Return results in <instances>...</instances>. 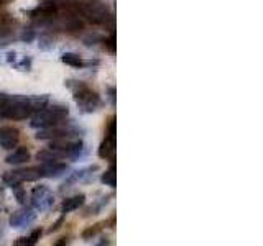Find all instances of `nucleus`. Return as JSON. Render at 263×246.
<instances>
[{
    "label": "nucleus",
    "instance_id": "obj_1",
    "mask_svg": "<svg viewBox=\"0 0 263 246\" xmlns=\"http://www.w3.org/2000/svg\"><path fill=\"white\" fill-rule=\"evenodd\" d=\"M48 105V97H22L4 95L2 107H0V118L8 120H23L28 118L31 113H36Z\"/></svg>",
    "mask_w": 263,
    "mask_h": 246
},
{
    "label": "nucleus",
    "instance_id": "obj_2",
    "mask_svg": "<svg viewBox=\"0 0 263 246\" xmlns=\"http://www.w3.org/2000/svg\"><path fill=\"white\" fill-rule=\"evenodd\" d=\"M68 107L64 105H53V107H45L40 112H36V115L33 117L31 127L33 128H51V127H58L60 123L68 117Z\"/></svg>",
    "mask_w": 263,
    "mask_h": 246
},
{
    "label": "nucleus",
    "instance_id": "obj_3",
    "mask_svg": "<svg viewBox=\"0 0 263 246\" xmlns=\"http://www.w3.org/2000/svg\"><path fill=\"white\" fill-rule=\"evenodd\" d=\"M71 89H72V94H74V100L79 105V109L86 113H90L99 109V105H101V98L96 92H92L86 84H82V82H76V84H68Z\"/></svg>",
    "mask_w": 263,
    "mask_h": 246
},
{
    "label": "nucleus",
    "instance_id": "obj_4",
    "mask_svg": "<svg viewBox=\"0 0 263 246\" xmlns=\"http://www.w3.org/2000/svg\"><path fill=\"white\" fill-rule=\"evenodd\" d=\"M54 203V195L46 186H40L31 192V205L36 212H48Z\"/></svg>",
    "mask_w": 263,
    "mask_h": 246
},
{
    "label": "nucleus",
    "instance_id": "obj_5",
    "mask_svg": "<svg viewBox=\"0 0 263 246\" xmlns=\"http://www.w3.org/2000/svg\"><path fill=\"white\" fill-rule=\"evenodd\" d=\"M41 177V172H40V166L38 168H28V169H18V171H13V172H7L4 176V180L10 186V187H18L22 182L25 180H36Z\"/></svg>",
    "mask_w": 263,
    "mask_h": 246
},
{
    "label": "nucleus",
    "instance_id": "obj_6",
    "mask_svg": "<svg viewBox=\"0 0 263 246\" xmlns=\"http://www.w3.org/2000/svg\"><path fill=\"white\" fill-rule=\"evenodd\" d=\"M82 15L92 25H102L109 20V10L102 4H87L82 8Z\"/></svg>",
    "mask_w": 263,
    "mask_h": 246
},
{
    "label": "nucleus",
    "instance_id": "obj_7",
    "mask_svg": "<svg viewBox=\"0 0 263 246\" xmlns=\"http://www.w3.org/2000/svg\"><path fill=\"white\" fill-rule=\"evenodd\" d=\"M36 218V213L35 209H30V207H23L20 210H16L13 215L10 217V227L13 228H23V227H28L30 223H33Z\"/></svg>",
    "mask_w": 263,
    "mask_h": 246
},
{
    "label": "nucleus",
    "instance_id": "obj_8",
    "mask_svg": "<svg viewBox=\"0 0 263 246\" xmlns=\"http://www.w3.org/2000/svg\"><path fill=\"white\" fill-rule=\"evenodd\" d=\"M20 133L13 127H2L0 128V148L2 150H13L18 145Z\"/></svg>",
    "mask_w": 263,
    "mask_h": 246
},
{
    "label": "nucleus",
    "instance_id": "obj_9",
    "mask_svg": "<svg viewBox=\"0 0 263 246\" xmlns=\"http://www.w3.org/2000/svg\"><path fill=\"white\" fill-rule=\"evenodd\" d=\"M68 166L64 162H58L56 159L53 161H45L40 166V172L41 177H60L61 174H64Z\"/></svg>",
    "mask_w": 263,
    "mask_h": 246
},
{
    "label": "nucleus",
    "instance_id": "obj_10",
    "mask_svg": "<svg viewBox=\"0 0 263 246\" xmlns=\"http://www.w3.org/2000/svg\"><path fill=\"white\" fill-rule=\"evenodd\" d=\"M114 153H115V136L107 135L105 139L101 143V148H99V156L102 159H109L112 158Z\"/></svg>",
    "mask_w": 263,
    "mask_h": 246
},
{
    "label": "nucleus",
    "instance_id": "obj_11",
    "mask_svg": "<svg viewBox=\"0 0 263 246\" xmlns=\"http://www.w3.org/2000/svg\"><path fill=\"white\" fill-rule=\"evenodd\" d=\"M8 164H23L30 161V151L27 148H16L13 153H10L5 159Z\"/></svg>",
    "mask_w": 263,
    "mask_h": 246
},
{
    "label": "nucleus",
    "instance_id": "obj_12",
    "mask_svg": "<svg viewBox=\"0 0 263 246\" xmlns=\"http://www.w3.org/2000/svg\"><path fill=\"white\" fill-rule=\"evenodd\" d=\"M56 15V8L53 5H41L31 12V16L36 20H49Z\"/></svg>",
    "mask_w": 263,
    "mask_h": 246
},
{
    "label": "nucleus",
    "instance_id": "obj_13",
    "mask_svg": "<svg viewBox=\"0 0 263 246\" xmlns=\"http://www.w3.org/2000/svg\"><path fill=\"white\" fill-rule=\"evenodd\" d=\"M84 200H86V197L82 195V194L74 195V197H71V199H66V200L63 202V205H61V212H63V213H69V212H72V210H76V209L81 207L82 203H84Z\"/></svg>",
    "mask_w": 263,
    "mask_h": 246
},
{
    "label": "nucleus",
    "instance_id": "obj_14",
    "mask_svg": "<svg viewBox=\"0 0 263 246\" xmlns=\"http://www.w3.org/2000/svg\"><path fill=\"white\" fill-rule=\"evenodd\" d=\"M8 57V61H10L12 66H15L16 69H20V71H30V59L27 56H20V54H15V53H10V54H7Z\"/></svg>",
    "mask_w": 263,
    "mask_h": 246
},
{
    "label": "nucleus",
    "instance_id": "obj_15",
    "mask_svg": "<svg viewBox=\"0 0 263 246\" xmlns=\"http://www.w3.org/2000/svg\"><path fill=\"white\" fill-rule=\"evenodd\" d=\"M61 61L64 64H68V66H72V68H82V66H84V61H82L81 57L78 54H74V53H64L61 56Z\"/></svg>",
    "mask_w": 263,
    "mask_h": 246
},
{
    "label": "nucleus",
    "instance_id": "obj_16",
    "mask_svg": "<svg viewBox=\"0 0 263 246\" xmlns=\"http://www.w3.org/2000/svg\"><path fill=\"white\" fill-rule=\"evenodd\" d=\"M101 180H102V184H105V186L115 187V184H117V176H115V168L112 166L109 171H105L104 174H102V177H101Z\"/></svg>",
    "mask_w": 263,
    "mask_h": 246
},
{
    "label": "nucleus",
    "instance_id": "obj_17",
    "mask_svg": "<svg viewBox=\"0 0 263 246\" xmlns=\"http://www.w3.org/2000/svg\"><path fill=\"white\" fill-rule=\"evenodd\" d=\"M41 236V230H35L28 238H20L18 241H16V244H35Z\"/></svg>",
    "mask_w": 263,
    "mask_h": 246
},
{
    "label": "nucleus",
    "instance_id": "obj_18",
    "mask_svg": "<svg viewBox=\"0 0 263 246\" xmlns=\"http://www.w3.org/2000/svg\"><path fill=\"white\" fill-rule=\"evenodd\" d=\"M97 230H99L97 227H96V228H89V230H87V232H84V238H89V236H94V235L97 233Z\"/></svg>",
    "mask_w": 263,
    "mask_h": 246
},
{
    "label": "nucleus",
    "instance_id": "obj_19",
    "mask_svg": "<svg viewBox=\"0 0 263 246\" xmlns=\"http://www.w3.org/2000/svg\"><path fill=\"white\" fill-rule=\"evenodd\" d=\"M61 223H63V218H60V220H58L56 223H54V225H53L51 228H49V232H56V230L60 228V225H61Z\"/></svg>",
    "mask_w": 263,
    "mask_h": 246
},
{
    "label": "nucleus",
    "instance_id": "obj_20",
    "mask_svg": "<svg viewBox=\"0 0 263 246\" xmlns=\"http://www.w3.org/2000/svg\"><path fill=\"white\" fill-rule=\"evenodd\" d=\"M107 43H109V49H110V51H115V38L110 36V39L107 41Z\"/></svg>",
    "mask_w": 263,
    "mask_h": 246
},
{
    "label": "nucleus",
    "instance_id": "obj_21",
    "mask_svg": "<svg viewBox=\"0 0 263 246\" xmlns=\"http://www.w3.org/2000/svg\"><path fill=\"white\" fill-rule=\"evenodd\" d=\"M110 98H112V104L115 102V90L114 89H110Z\"/></svg>",
    "mask_w": 263,
    "mask_h": 246
},
{
    "label": "nucleus",
    "instance_id": "obj_22",
    "mask_svg": "<svg viewBox=\"0 0 263 246\" xmlns=\"http://www.w3.org/2000/svg\"><path fill=\"white\" fill-rule=\"evenodd\" d=\"M7 2V0H0V5H2V4H5Z\"/></svg>",
    "mask_w": 263,
    "mask_h": 246
}]
</instances>
